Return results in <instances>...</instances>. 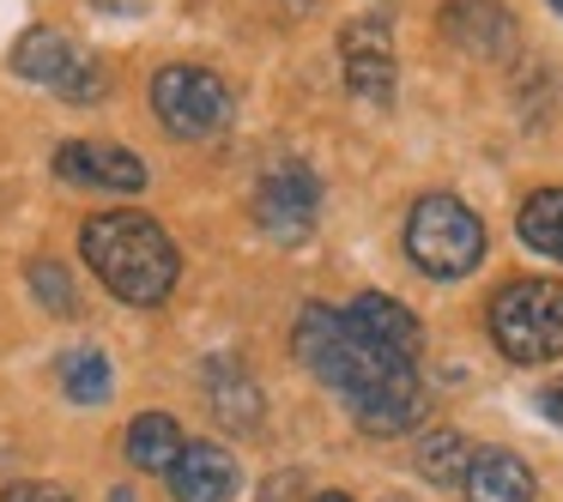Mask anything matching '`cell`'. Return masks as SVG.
I'll list each match as a JSON object with an SVG mask.
<instances>
[{
  "instance_id": "1",
  "label": "cell",
  "mask_w": 563,
  "mask_h": 502,
  "mask_svg": "<svg viewBox=\"0 0 563 502\" xmlns=\"http://www.w3.org/2000/svg\"><path fill=\"white\" fill-rule=\"evenodd\" d=\"M297 357L316 369V381H328L352 405V417L369 436H400V430L424 424V381H418V369L406 357H388L369 339H357L340 309L309 303L297 315Z\"/></svg>"
},
{
  "instance_id": "2",
  "label": "cell",
  "mask_w": 563,
  "mask_h": 502,
  "mask_svg": "<svg viewBox=\"0 0 563 502\" xmlns=\"http://www.w3.org/2000/svg\"><path fill=\"white\" fill-rule=\"evenodd\" d=\"M79 248L122 303H164L176 291V272H183L176 243L146 212H98L79 231Z\"/></svg>"
},
{
  "instance_id": "3",
  "label": "cell",
  "mask_w": 563,
  "mask_h": 502,
  "mask_svg": "<svg viewBox=\"0 0 563 502\" xmlns=\"http://www.w3.org/2000/svg\"><path fill=\"white\" fill-rule=\"evenodd\" d=\"M490 339L509 364H551L563 357V285L515 279L490 297Z\"/></svg>"
},
{
  "instance_id": "4",
  "label": "cell",
  "mask_w": 563,
  "mask_h": 502,
  "mask_svg": "<svg viewBox=\"0 0 563 502\" xmlns=\"http://www.w3.org/2000/svg\"><path fill=\"white\" fill-rule=\"evenodd\" d=\"M406 255L430 279H466L485 260V224L466 200L454 194H424L406 219Z\"/></svg>"
},
{
  "instance_id": "5",
  "label": "cell",
  "mask_w": 563,
  "mask_h": 502,
  "mask_svg": "<svg viewBox=\"0 0 563 502\" xmlns=\"http://www.w3.org/2000/svg\"><path fill=\"white\" fill-rule=\"evenodd\" d=\"M152 110H158V122L170 127V134L183 140H207L219 134L224 122H231V86H224L219 74H207V67H164L158 79H152Z\"/></svg>"
},
{
  "instance_id": "6",
  "label": "cell",
  "mask_w": 563,
  "mask_h": 502,
  "mask_svg": "<svg viewBox=\"0 0 563 502\" xmlns=\"http://www.w3.org/2000/svg\"><path fill=\"white\" fill-rule=\"evenodd\" d=\"M321 219V182L316 170H303V164H279V170L261 176L255 188V224L273 236V243H303L309 231H316Z\"/></svg>"
},
{
  "instance_id": "7",
  "label": "cell",
  "mask_w": 563,
  "mask_h": 502,
  "mask_svg": "<svg viewBox=\"0 0 563 502\" xmlns=\"http://www.w3.org/2000/svg\"><path fill=\"white\" fill-rule=\"evenodd\" d=\"M340 67H345V91H352V98L388 103L394 79H400L388 25H382V19H352V25L340 31Z\"/></svg>"
},
{
  "instance_id": "8",
  "label": "cell",
  "mask_w": 563,
  "mask_h": 502,
  "mask_svg": "<svg viewBox=\"0 0 563 502\" xmlns=\"http://www.w3.org/2000/svg\"><path fill=\"white\" fill-rule=\"evenodd\" d=\"M442 37L473 62H509L515 43H521V25H515L503 0H449L442 7Z\"/></svg>"
},
{
  "instance_id": "9",
  "label": "cell",
  "mask_w": 563,
  "mask_h": 502,
  "mask_svg": "<svg viewBox=\"0 0 563 502\" xmlns=\"http://www.w3.org/2000/svg\"><path fill=\"white\" fill-rule=\"evenodd\" d=\"M55 176L62 182H86V188H115V194H134L146 188V164L122 146H91V140H67L55 152Z\"/></svg>"
},
{
  "instance_id": "10",
  "label": "cell",
  "mask_w": 563,
  "mask_h": 502,
  "mask_svg": "<svg viewBox=\"0 0 563 502\" xmlns=\"http://www.w3.org/2000/svg\"><path fill=\"white\" fill-rule=\"evenodd\" d=\"M345 327L357 333V339H369L376 352H388V357H406L412 364L418 357V345H424V327H418V315L406 303H394V297H382V291H364L352 309H345Z\"/></svg>"
},
{
  "instance_id": "11",
  "label": "cell",
  "mask_w": 563,
  "mask_h": 502,
  "mask_svg": "<svg viewBox=\"0 0 563 502\" xmlns=\"http://www.w3.org/2000/svg\"><path fill=\"white\" fill-rule=\"evenodd\" d=\"M170 497L176 502H231L236 490V460L219 442H183V454L170 460Z\"/></svg>"
},
{
  "instance_id": "12",
  "label": "cell",
  "mask_w": 563,
  "mask_h": 502,
  "mask_svg": "<svg viewBox=\"0 0 563 502\" xmlns=\"http://www.w3.org/2000/svg\"><path fill=\"white\" fill-rule=\"evenodd\" d=\"M461 497L466 502H533V466L509 448H473Z\"/></svg>"
},
{
  "instance_id": "13",
  "label": "cell",
  "mask_w": 563,
  "mask_h": 502,
  "mask_svg": "<svg viewBox=\"0 0 563 502\" xmlns=\"http://www.w3.org/2000/svg\"><path fill=\"white\" fill-rule=\"evenodd\" d=\"M74 62H79V49L62 31H25V37L13 43V74L31 79V86H62Z\"/></svg>"
},
{
  "instance_id": "14",
  "label": "cell",
  "mask_w": 563,
  "mask_h": 502,
  "mask_svg": "<svg viewBox=\"0 0 563 502\" xmlns=\"http://www.w3.org/2000/svg\"><path fill=\"white\" fill-rule=\"evenodd\" d=\"M207 400H212V417H219L224 430H255L261 424V388L243 376V369L231 364H212L207 369Z\"/></svg>"
},
{
  "instance_id": "15",
  "label": "cell",
  "mask_w": 563,
  "mask_h": 502,
  "mask_svg": "<svg viewBox=\"0 0 563 502\" xmlns=\"http://www.w3.org/2000/svg\"><path fill=\"white\" fill-rule=\"evenodd\" d=\"M183 424H176L170 412H146L128 424V460L140 466V472H170V460L183 454Z\"/></svg>"
},
{
  "instance_id": "16",
  "label": "cell",
  "mask_w": 563,
  "mask_h": 502,
  "mask_svg": "<svg viewBox=\"0 0 563 502\" xmlns=\"http://www.w3.org/2000/svg\"><path fill=\"white\" fill-rule=\"evenodd\" d=\"M515 231H521V243L533 248V255H545V260L563 267V188H539V194H527Z\"/></svg>"
},
{
  "instance_id": "17",
  "label": "cell",
  "mask_w": 563,
  "mask_h": 502,
  "mask_svg": "<svg viewBox=\"0 0 563 502\" xmlns=\"http://www.w3.org/2000/svg\"><path fill=\"white\" fill-rule=\"evenodd\" d=\"M466 460H473V442L461 436V430H430V436H418V472L430 478V484H461L466 478Z\"/></svg>"
},
{
  "instance_id": "18",
  "label": "cell",
  "mask_w": 563,
  "mask_h": 502,
  "mask_svg": "<svg viewBox=\"0 0 563 502\" xmlns=\"http://www.w3.org/2000/svg\"><path fill=\"white\" fill-rule=\"evenodd\" d=\"M62 388H67V400H74V405L110 400V388H115L110 357H103L98 345H79V352H67V357H62Z\"/></svg>"
},
{
  "instance_id": "19",
  "label": "cell",
  "mask_w": 563,
  "mask_h": 502,
  "mask_svg": "<svg viewBox=\"0 0 563 502\" xmlns=\"http://www.w3.org/2000/svg\"><path fill=\"white\" fill-rule=\"evenodd\" d=\"M25 279H31V291H37V303L49 309V315H74L79 309V297H74V279H67L55 260H31L25 267Z\"/></svg>"
},
{
  "instance_id": "20",
  "label": "cell",
  "mask_w": 563,
  "mask_h": 502,
  "mask_svg": "<svg viewBox=\"0 0 563 502\" xmlns=\"http://www.w3.org/2000/svg\"><path fill=\"white\" fill-rule=\"evenodd\" d=\"M55 91H62L67 103H98L103 91H110V74H103L98 62H74V67H67V79H62Z\"/></svg>"
},
{
  "instance_id": "21",
  "label": "cell",
  "mask_w": 563,
  "mask_h": 502,
  "mask_svg": "<svg viewBox=\"0 0 563 502\" xmlns=\"http://www.w3.org/2000/svg\"><path fill=\"white\" fill-rule=\"evenodd\" d=\"M0 502H74V497H67L62 484H7Z\"/></svg>"
},
{
  "instance_id": "22",
  "label": "cell",
  "mask_w": 563,
  "mask_h": 502,
  "mask_svg": "<svg viewBox=\"0 0 563 502\" xmlns=\"http://www.w3.org/2000/svg\"><path fill=\"white\" fill-rule=\"evenodd\" d=\"M297 484H303L297 472H273L267 484H261V502H297Z\"/></svg>"
},
{
  "instance_id": "23",
  "label": "cell",
  "mask_w": 563,
  "mask_h": 502,
  "mask_svg": "<svg viewBox=\"0 0 563 502\" xmlns=\"http://www.w3.org/2000/svg\"><path fill=\"white\" fill-rule=\"evenodd\" d=\"M539 412H545L551 424H563V381H551V388L539 393Z\"/></svg>"
},
{
  "instance_id": "24",
  "label": "cell",
  "mask_w": 563,
  "mask_h": 502,
  "mask_svg": "<svg viewBox=\"0 0 563 502\" xmlns=\"http://www.w3.org/2000/svg\"><path fill=\"white\" fill-rule=\"evenodd\" d=\"M91 7H98V13H115V19H128V13H140L146 0H91Z\"/></svg>"
},
{
  "instance_id": "25",
  "label": "cell",
  "mask_w": 563,
  "mask_h": 502,
  "mask_svg": "<svg viewBox=\"0 0 563 502\" xmlns=\"http://www.w3.org/2000/svg\"><path fill=\"white\" fill-rule=\"evenodd\" d=\"M285 13H316V0H285Z\"/></svg>"
},
{
  "instance_id": "26",
  "label": "cell",
  "mask_w": 563,
  "mask_h": 502,
  "mask_svg": "<svg viewBox=\"0 0 563 502\" xmlns=\"http://www.w3.org/2000/svg\"><path fill=\"white\" fill-rule=\"evenodd\" d=\"M316 502H352V497H340V490H321V497Z\"/></svg>"
},
{
  "instance_id": "27",
  "label": "cell",
  "mask_w": 563,
  "mask_h": 502,
  "mask_svg": "<svg viewBox=\"0 0 563 502\" xmlns=\"http://www.w3.org/2000/svg\"><path fill=\"white\" fill-rule=\"evenodd\" d=\"M551 7H558V19H563V0H551Z\"/></svg>"
},
{
  "instance_id": "28",
  "label": "cell",
  "mask_w": 563,
  "mask_h": 502,
  "mask_svg": "<svg viewBox=\"0 0 563 502\" xmlns=\"http://www.w3.org/2000/svg\"><path fill=\"white\" fill-rule=\"evenodd\" d=\"M388 502H406V497H388Z\"/></svg>"
}]
</instances>
